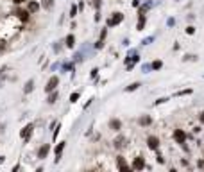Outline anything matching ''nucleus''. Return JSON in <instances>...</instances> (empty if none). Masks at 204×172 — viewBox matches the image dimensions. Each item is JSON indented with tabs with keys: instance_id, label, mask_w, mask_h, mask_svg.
Instances as JSON below:
<instances>
[{
	"instance_id": "1",
	"label": "nucleus",
	"mask_w": 204,
	"mask_h": 172,
	"mask_svg": "<svg viewBox=\"0 0 204 172\" xmlns=\"http://www.w3.org/2000/svg\"><path fill=\"white\" fill-rule=\"evenodd\" d=\"M57 86H59V77H57V75H52V77L48 79L47 86H45V92H47V93H50V92H54Z\"/></svg>"
},
{
	"instance_id": "2",
	"label": "nucleus",
	"mask_w": 204,
	"mask_h": 172,
	"mask_svg": "<svg viewBox=\"0 0 204 172\" xmlns=\"http://www.w3.org/2000/svg\"><path fill=\"white\" fill-rule=\"evenodd\" d=\"M122 20H124V14H122V13H113V16L108 20V27L118 25V23H122Z\"/></svg>"
},
{
	"instance_id": "3",
	"label": "nucleus",
	"mask_w": 204,
	"mask_h": 172,
	"mask_svg": "<svg viewBox=\"0 0 204 172\" xmlns=\"http://www.w3.org/2000/svg\"><path fill=\"white\" fill-rule=\"evenodd\" d=\"M174 138H176L177 144H185V142H186V133H185L183 129H176V131H174Z\"/></svg>"
},
{
	"instance_id": "4",
	"label": "nucleus",
	"mask_w": 204,
	"mask_h": 172,
	"mask_svg": "<svg viewBox=\"0 0 204 172\" xmlns=\"http://www.w3.org/2000/svg\"><path fill=\"white\" fill-rule=\"evenodd\" d=\"M32 129H34V126H32V124H27V126L23 127V131L20 133V135H22V138H23L25 142H27V140H29V136L32 135Z\"/></svg>"
},
{
	"instance_id": "5",
	"label": "nucleus",
	"mask_w": 204,
	"mask_h": 172,
	"mask_svg": "<svg viewBox=\"0 0 204 172\" xmlns=\"http://www.w3.org/2000/svg\"><path fill=\"white\" fill-rule=\"evenodd\" d=\"M48 153H50V145H48V144H45V145H41V147H39V151H38V158H39V160H45Z\"/></svg>"
},
{
	"instance_id": "6",
	"label": "nucleus",
	"mask_w": 204,
	"mask_h": 172,
	"mask_svg": "<svg viewBox=\"0 0 204 172\" xmlns=\"http://www.w3.org/2000/svg\"><path fill=\"white\" fill-rule=\"evenodd\" d=\"M147 145L156 151V149L159 147V138H158V136H149V138H147Z\"/></svg>"
},
{
	"instance_id": "7",
	"label": "nucleus",
	"mask_w": 204,
	"mask_h": 172,
	"mask_svg": "<svg viewBox=\"0 0 204 172\" xmlns=\"http://www.w3.org/2000/svg\"><path fill=\"white\" fill-rule=\"evenodd\" d=\"M133 169H134V171H143V169H145V160H143L142 156H138V158L134 160V163H133Z\"/></svg>"
},
{
	"instance_id": "8",
	"label": "nucleus",
	"mask_w": 204,
	"mask_h": 172,
	"mask_svg": "<svg viewBox=\"0 0 204 172\" xmlns=\"http://www.w3.org/2000/svg\"><path fill=\"white\" fill-rule=\"evenodd\" d=\"M116 163H118V169H120L122 172H129V171H131V167L125 163V160H124L122 156H118V158H116Z\"/></svg>"
},
{
	"instance_id": "9",
	"label": "nucleus",
	"mask_w": 204,
	"mask_h": 172,
	"mask_svg": "<svg viewBox=\"0 0 204 172\" xmlns=\"http://www.w3.org/2000/svg\"><path fill=\"white\" fill-rule=\"evenodd\" d=\"M109 129H113V131H120V129H122V122H120L118 118L109 120Z\"/></svg>"
},
{
	"instance_id": "10",
	"label": "nucleus",
	"mask_w": 204,
	"mask_h": 172,
	"mask_svg": "<svg viewBox=\"0 0 204 172\" xmlns=\"http://www.w3.org/2000/svg\"><path fill=\"white\" fill-rule=\"evenodd\" d=\"M63 149H65V142H59V145L56 147V163H59V160L63 156Z\"/></svg>"
},
{
	"instance_id": "11",
	"label": "nucleus",
	"mask_w": 204,
	"mask_h": 172,
	"mask_svg": "<svg viewBox=\"0 0 204 172\" xmlns=\"http://www.w3.org/2000/svg\"><path fill=\"white\" fill-rule=\"evenodd\" d=\"M27 9H29V13H38V11H39V4L34 2V0H30L29 5H27Z\"/></svg>"
},
{
	"instance_id": "12",
	"label": "nucleus",
	"mask_w": 204,
	"mask_h": 172,
	"mask_svg": "<svg viewBox=\"0 0 204 172\" xmlns=\"http://www.w3.org/2000/svg\"><path fill=\"white\" fill-rule=\"evenodd\" d=\"M151 122H152V118H151L149 115H143V117L138 118V124H140V126H151Z\"/></svg>"
},
{
	"instance_id": "13",
	"label": "nucleus",
	"mask_w": 204,
	"mask_h": 172,
	"mask_svg": "<svg viewBox=\"0 0 204 172\" xmlns=\"http://www.w3.org/2000/svg\"><path fill=\"white\" fill-rule=\"evenodd\" d=\"M73 45H75L73 34H68V36H66V47H68V48H73Z\"/></svg>"
},
{
	"instance_id": "14",
	"label": "nucleus",
	"mask_w": 204,
	"mask_h": 172,
	"mask_svg": "<svg viewBox=\"0 0 204 172\" xmlns=\"http://www.w3.org/2000/svg\"><path fill=\"white\" fill-rule=\"evenodd\" d=\"M57 97H59V93L54 90V92H50V95H48V101H47V102H48V104H54V102L57 101Z\"/></svg>"
},
{
	"instance_id": "15",
	"label": "nucleus",
	"mask_w": 204,
	"mask_h": 172,
	"mask_svg": "<svg viewBox=\"0 0 204 172\" xmlns=\"http://www.w3.org/2000/svg\"><path fill=\"white\" fill-rule=\"evenodd\" d=\"M143 27H145V14H140V20H138L136 29H138V31H143Z\"/></svg>"
},
{
	"instance_id": "16",
	"label": "nucleus",
	"mask_w": 204,
	"mask_h": 172,
	"mask_svg": "<svg viewBox=\"0 0 204 172\" xmlns=\"http://www.w3.org/2000/svg\"><path fill=\"white\" fill-rule=\"evenodd\" d=\"M16 14H18V18H20L22 22H27V20H29V13H27V11H18Z\"/></svg>"
},
{
	"instance_id": "17",
	"label": "nucleus",
	"mask_w": 204,
	"mask_h": 172,
	"mask_svg": "<svg viewBox=\"0 0 204 172\" xmlns=\"http://www.w3.org/2000/svg\"><path fill=\"white\" fill-rule=\"evenodd\" d=\"M32 88H34V83H32V79H30V81H27V83H25L23 92H25V93H29V92H32Z\"/></svg>"
},
{
	"instance_id": "18",
	"label": "nucleus",
	"mask_w": 204,
	"mask_h": 172,
	"mask_svg": "<svg viewBox=\"0 0 204 172\" xmlns=\"http://www.w3.org/2000/svg\"><path fill=\"white\" fill-rule=\"evenodd\" d=\"M142 84L140 83H133V84H129V86H125V92H134V90H138Z\"/></svg>"
},
{
	"instance_id": "19",
	"label": "nucleus",
	"mask_w": 204,
	"mask_h": 172,
	"mask_svg": "<svg viewBox=\"0 0 204 172\" xmlns=\"http://www.w3.org/2000/svg\"><path fill=\"white\" fill-rule=\"evenodd\" d=\"M41 5H43L45 9H52V5H54V0H41Z\"/></svg>"
},
{
	"instance_id": "20",
	"label": "nucleus",
	"mask_w": 204,
	"mask_h": 172,
	"mask_svg": "<svg viewBox=\"0 0 204 172\" xmlns=\"http://www.w3.org/2000/svg\"><path fill=\"white\" fill-rule=\"evenodd\" d=\"M79 97H81V93H79V92L72 93V95H70V102H72V104H73V102H77V101H79Z\"/></svg>"
},
{
	"instance_id": "21",
	"label": "nucleus",
	"mask_w": 204,
	"mask_h": 172,
	"mask_svg": "<svg viewBox=\"0 0 204 172\" xmlns=\"http://www.w3.org/2000/svg\"><path fill=\"white\" fill-rule=\"evenodd\" d=\"M161 66H163V63H161V61H159V59H156V61H154V63H152V70H159V68H161Z\"/></svg>"
},
{
	"instance_id": "22",
	"label": "nucleus",
	"mask_w": 204,
	"mask_h": 172,
	"mask_svg": "<svg viewBox=\"0 0 204 172\" xmlns=\"http://www.w3.org/2000/svg\"><path fill=\"white\" fill-rule=\"evenodd\" d=\"M190 93H192V90L188 88V90H181V92H177L176 97H183V95H190Z\"/></svg>"
},
{
	"instance_id": "23",
	"label": "nucleus",
	"mask_w": 204,
	"mask_h": 172,
	"mask_svg": "<svg viewBox=\"0 0 204 172\" xmlns=\"http://www.w3.org/2000/svg\"><path fill=\"white\" fill-rule=\"evenodd\" d=\"M77 11H79V7H77V5H72V7H70V16L73 18V16L77 14Z\"/></svg>"
},
{
	"instance_id": "24",
	"label": "nucleus",
	"mask_w": 204,
	"mask_h": 172,
	"mask_svg": "<svg viewBox=\"0 0 204 172\" xmlns=\"http://www.w3.org/2000/svg\"><path fill=\"white\" fill-rule=\"evenodd\" d=\"M149 7H151V4H145V5H142V7H140V14H145V11H147Z\"/></svg>"
},
{
	"instance_id": "25",
	"label": "nucleus",
	"mask_w": 204,
	"mask_h": 172,
	"mask_svg": "<svg viewBox=\"0 0 204 172\" xmlns=\"http://www.w3.org/2000/svg\"><path fill=\"white\" fill-rule=\"evenodd\" d=\"M142 70L147 74V72H151V70H152V65H143V66H142Z\"/></svg>"
},
{
	"instance_id": "26",
	"label": "nucleus",
	"mask_w": 204,
	"mask_h": 172,
	"mask_svg": "<svg viewBox=\"0 0 204 172\" xmlns=\"http://www.w3.org/2000/svg\"><path fill=\"white\" fill-rule=\"evenodd\" d=\"M122 142H124V138L120 136V138H118V140H115L113 144H115V147H122Z\"/></svg>"
},
{
	"instance_id": "27",
	"label": "nucleus",
	"mask_w": 204,
	"mask_h": 172,
	"mask_svg": "<svg viewBox=\"0 0 204 172\" xmlns=\"http://www.w3.org/2000/svg\"><path fill=\"white\" fill-rule=\"evenodd\" d=\"M194 32H195V27L188 25V27H186V34H194Z\"/></svg>"
},
{
	"instance_id": "28",
	"label": "nucleus",
	"mask_w": 204,
	"mask_h": 172,
	"mask_svg": "<svg viewBox=\"0 0 204 172\" xmlns=\"http://www.w3.org/2000/svg\"><path fill=\"white\" fill-rule=\"evenodd\" d=\"M152 39H154V36H149V38H145V39H143L142 43H143V45H149V43H151Z\"/></svg>"
},
{
	"instance_id": "29",
	"label": "nucleus",
	"mask_w": 204,
	"mask_h": 172,
	"mask_svg": "<svg viewBox=\"0 0 204 172\" xmlns=\"http://www.w3.org/2000/svg\"><path fill=\"white\" fill-rule=\"evenodd\" d=\"M168 99H165V97H161V99H158L156 102H154V106H158V104H163V102H167Z\"/></svg>"
},
{
	"instance_id": "30",
	"label": "nucleus",
	"mask_w": 204,
	"mask_h": 172,
	"mask_svg": "<svg viewBox=\"0 0 204 172\" xmlns=\"http://www.w3.org/2000/svg\"><path fill=\"white\" fill-rule=\"evenodd\" d=\"M156 162H158V163H165V158H163V156L158 153V156H156Z\"/></svg>"
},
{
	"instance_id": "31",
	"label": "nucleus",
	"mask_w": 204,
	"mask_h": 172,
	"mask_svg": "<svg viewBox=\"0 0 204 172\" xmlns=\"http://www.w3.org/2000/svg\"><path fill=\"white\" fill-rule=\"evenodd\" d=\"M174 23H176V20H174V18H168V22H167V25H168V27H172Z\"/></svg>"
},
{
	"instance_id": "32",
	"label": "nucleus",
	"mask_w": 204,
	"mask_h": 172,
	"mask_svg": "<svg viewBox=\"0 0 204 172\" xmlns=\"http://www.w3.org/2000/svg\"><path fill=\"white\" fill-rule=\"evenodd\" d=\"M102 45H104V43H102V39H99V41L95 43V48H102Z\"/></svg>"
},
{
	"instance_id": "33",
	"label": "nucleus",
	"mask_w": 204,
	"mask_h": 172,
	"mask_svg": "<svg viewBox=\"0 0 204 172\" xmlns=\"http://www.w3.org/2000/svg\"><path fill=\"white\" fill-rule=\"evenodd\" d=\"M106 34H108V31H106V29H102V32H100V39H104V38H106Z\"/></svg>"
},
{
	"instance_id": "34",
	"label": "nucleus",
	"mask_w": 204,
	"mask_h": 172,
	"mask_svg": "<svg viewBox=\"0 0 204 172\" xmlns=\"http://www.w3.org/2000/svg\"><path fill=\"white\" fill-rule=\"evenodd\" d=\"M73 68V65H63V70H72Z\"/></svg>"
},
{
	"instance_id": "35",
	"label": "nucleus",
	"mask_w": 204,
	"mask_h": 172,
	"mask_svg": "<svg viewBox=\"0 0 204 172\" xmlns=\"http://www.w3.org/2000/svg\"><path fill=\"white\" fill-rule=\"evenodd\" d=\"M197 167H199V169H204V160H201V162L197 163Z\"/></svg>"
},
{
	"instance_id": "36",
	"label": "nucleus",
	"mask_w": 204,
	"mask_h": 172,
	"mask_svg": "<svg viewBox=\"0 0 204 172\" xmlns=\"http://www.w3.org/2000/svg\"><path fill=\"white\" fill-rule=\"evenodd\" d=\"M97 72H99V68H93V70H91V77H95V75H97Z\"/></svg>"
},
{
	"instance_id": "37",
	"label": "nucleus",
	"mask_w": 204,
	"mask_h": 172,
	"mask_svg": "<svg viewBox=\"0 0 204 172\" xmlns=\"http://www.w3.org/2000/svg\"><path fill=\"white\" fill-rule=\"evenodd\" d=\"M201 122H203V124H204V111H203V113H201Z\"/></svg>"
},
{
	"instance_id": "38",
	"label": "nucleus",
	"mask_w": 204,
	"mask_h": 172,
	"mask_svg": "<svg viewBox=\"0 0 204 172\" xmlns=\"http://www.w3.org/2000/svg\"><path fill=\"white\" fill-rule=\"evenodd\" d=\"M13 2H14V4H22L23 0H13Z\"/></svg>"
}]
</instances>
